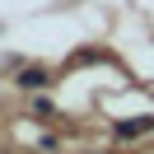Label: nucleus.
Listing matches in <instances>:
<instances>
[{"label":"nucleus","instance_id":"f257e3e1","mask_svg":"<svg viewBox=\"0 0 154 154\" xmlns=\"http://www.w3.org/2000/svg\"><path fill=\"white\" fill-rule=\"evenodd\" d=\"M47 84H51V75H47V70H38V66L19 70V89H47Z\"/></svg>","mask_w":154,"mask_h":154},{"label":"nucleus","instance_id":"f03ea898","mask_svg":"<svg viewBox=\"0 0 154 154\" xmlns=\"http://www.w3.org/2000/svg\"><path fill=\"white\" fill-rule=\"evenodd\" d=\"M154 126V117H135V122H117V135H122V140H131V135H145Z\"/></svg>","mask_w":154,"mask_h":154}]
</instances>
